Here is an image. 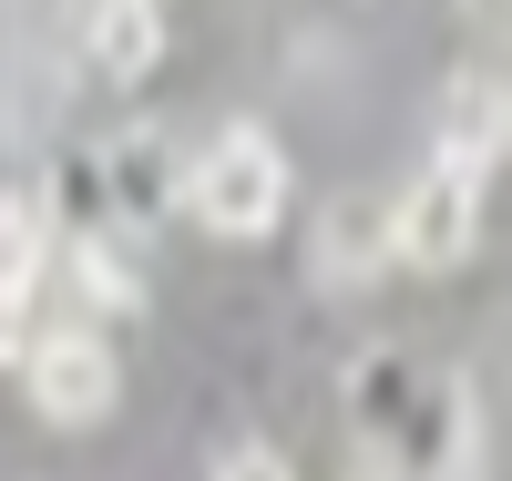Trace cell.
<instances>
[{
	"label": "cell",
	"mask_w": 512,
	"mask_h": 481,
	"mask_svg": "<svg viewBox=\"0 0 512 481\" xmlns=\"http://www.w3.org/2000/svg\"><path fill=\"white\" fill-rule=\"evenodd\" d=\"M185 205H195V226H205V236H236V246L277 236V215H287V154H277V134L226 123V134L195 154Z\"/></svg>",
	"instance_id": "cell-1"
},
{
	"label": "cell",
	"mask_w": 512,
	"mask_h": 481,
	"mask_svg": "<svg viewBox=\"0 0 512 481\" xmlns=\"http://www.w3.org/2000/svg\"><path fill=\"white\" fill-rule=\"evenodd\" d=\"M11 369H21L31 410L52 420V430H93V420H113V400H123V369H113L103 328H82V318H62V328H31Z\"/></svg>",
	"instance_id": "cell-2"
},
{
	"label": "cell",
	"mask_w": 512,
	"mask_h": 481,
	"mask_svg": "<svg viewBox=\"0 0 512 481\" xmlns=\"http://www.w3.org/2000/svg\"><path fill=\"white\" fill-rule=\"evenodd\" d=\"M482 185H492V174L431 154V164H420V185L390 195V256H400V267H431V277L461 267V256L482 246Z\"/></svg>",
	"instance_id": "cell-3"
},
{
	"label": "cell",
	"mask_w": 512,
	"mask_h": 481,
	"mask_svg": "<svg viewBox=\"0 0 512 481\" xmlns=\"http://www.w3.org/2000/svg\"><path fill=\"white\" fill-rule=\"evenodd\" d=\"M308 267H318V287H369V277H390V205H379V195L318 205Z\"/></svg>",
	"instance_id": "cell-4"
},
{
	"label": "cell",
	"mask_w": 512,
	"mask_h": 481,
	"mask_svg": "<svg viewBox=\"0 0 512 481\" xmlns=\"http://www.w3.org/2000/svg\"><path fill=\"white\" fill-rule=\"evenodd\" d=\"M82 41H93L103 82H144L164 62V0H93V11H82Z\"/></svg>",
	"instance_id": "cell-5"
},
{
	"label": "cell",
	"mask_w": 512,
	"mask_h": 481,
	"mask_svg": "<svg viewBox=\"0 0 512 481\" xmlns=\"http://www.w3.org/2000/svg\"><path fill=\"white\" fill-rule=\"evenodd\" d=\"M502 72H451L441 82V154L451 164H472V174H492L502 164Z\"/></svg>",
	"instance_id": "cell-6"
},
{
	"label": "cell",
	"mask_w": 512,
	"mask_h": 481,
	"mask_svg": "<svg viewBox=\"0 0 512 481\" xmlns=\"http://www.w3.org/2000/svg\"><path fill=\"white\" fill-rule=\"evenodd\" d=\"M62 267H72V287H82V308H103V318H134V308H144V256L123 246V236H72Z\"/></svg>",
	"instance_id": "cell-7"
},
{
	"label": "cell",
	"mask_w": 512,
	"mask_h": 481,
	"mask_svg": "<svg viewBox=\"0 0 512 481\" xmlns=\"http://www.w3.org/2000/svg\"><path fill=\"white\" fill-rule=\"evenodd\" d=\"M52 267V215L41 195H0V287H41Z\"/></svg>",
	"instance_id": "cell-8"
},
{
	"label": "cell",
	"mask_w": 512,
	"mask_h": 481,
	"mask_svg": "<svg viewBox=\"0 0 512 481\" xmlns=\"http://www.w3.org/2000/svg\"><path fill=\"white\" fill-rule=\"evenodd\" d=\"M216 481H297V471H287V451H267V441H236V451H216Z\"/></svg>",
	"instance_id": "cell-9"
},
{
	"label": "cell",
	"mask_w": 512,
	"mask_h": 481,
	"mask_svg": "<svg viewBox=\"0 0 512 481\" xmlns=\"http://www.w3.org/2000/svg\"><path fill=\"white\" fill-rule=\"evenodd\" d=\"M21 338H31V287H0V369L21 359Z\"/></svg>",
	"instance_id": "cell-10"
},
{
	"label": "cell",
	"mask_w": 512,
	"mask_h": 481,
	"mask_svg": "<svg viewBox=\"0 0 512 481\" xmlns=\"http://www.w3.org/2000/svg\"><path fill=\"white\" fill-rule=\"evenodd\" d=\"M349 481H400V471L379 461V451H359V461H349Z\"/></svg>",
	"instance_id": "cell-11"
},
{
	"label": "cell",
	"mask_w": 512,
	"mask_h": 481,
	"mask_svg": "<svg viewBox=\"0 0 512 481\" xmlns=\"http://www.w3.org/2000/svg\"><path fill=\"white\" fill-rule=\"evenodd\" d=\"M441 481H472V471H461V461H451V471H441Z\"/></svg>",
	"instance_id": "cell-12"
}]
</instances>
